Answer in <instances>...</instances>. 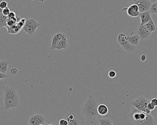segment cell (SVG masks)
Segmentation results:
<instances>
[{
    "label": "cell",
    "mask_w": 157,
    "mask_h": 125,
    "mask_svg": "<svg viewBox=\"0 0 157 125\" xmlns=\"http://www.w3.org/2000/svg\"><path fill=\"white\" fill-rule=\"evenodd\" d=\"M99 102L92 96H89L82 108V111L87 121L95 122L98 119L97 107Z\"/></svg>",
    "instance_id": "cell-1"
},
{
    "label": "cell",
    "mask_w": 157,
    "mask_h": 125,
    "mask_svg": "<svg viewBox=\"0 0 157 125\" xmlns=\"http://www.w3.org/2000/svg\"><path fill=\"white\" fill-rule=\"evenodd\" d=\"M128 117L135 125H155V120L151 114L139 111L134 107L128 114Z\"/></svg>",
    "instance_id": "cell-2"
},
{
    "label": "cell",
    "mask_w": 157,
    "mask_h": 125,
    "mask_svg": "<svg viewBox=\"0 0 157 125\" xmlns=\"http://www.w3.org/2000/svg\"><path fill=\"white\" fill-rule=\"evenodd\" d=\"M3 88L5 109L17 107L19 105L20 98L16 88L6 86H3Z\"/></svg>",
    "instance_id": "cell-3"
},
{
    "label": "cell",
    "mask_w": 157,
    "mask_h": 125,
    "mask_svg": "<svg viewBox=\"0 0 157 125\" xmlns=\"http://www.w3.org/2000/svg\"><path fill=\"white\" fill-rule=\"evenodd\" d=\"M68 45V41L67 35L58 32L53 36L52 40L51 49L59 51L67 48Z\"/></svg>",
    "instance_id": "cell-4"
},
{
    "label": "cell",
    "mask_w": 157,
    "mask_h": 125,
    "mask_svg": "<svg viewBox=\"0 0 157 125\" xmlns=\"http://www.w3.org/2000/svg\"><path fill=\"white\" fill-rule=\"evenodd\" d=\"M150 101L143 97H139L134 101L131 102V104L134 108L147 114H151V111H149L147 108V104Z\"/></svg>",
    "instance_id": "cell-5"
},
{
    "label": "cell",
    "mask_w": 157,
    "mask_h": 125,
    "mask_svg": "<svg viewBox=\"0 0 157 125\" xmlns=\"http://www.w3.org/2000/svg\"><path fill=\"white\" fill-rule=\"evenodd\" d=\"M117 41L119 45L126 52H133L136 50L135 46L131 45L127 41V36L124 33H120L117 36Z\"/></svg>",
    "instance_id": "cell-6"
},
{
    "label": "cell",
    "mask_w": 157,
    "mask_h": 125,
    "mask_svg": "<svg viewBox=\"0 0 157 125\" xmlns=\"http://www.w3.org/2000/svg\"><path fill=\"white\" fill-rule=\"evenodd\" d=\"M133 4L136 5L140 13H142L149 11L152 3L149 0H134Z\"/></svg>",
    "instance_id": "cell-7"
},
{
    "label": "cell",
    "mask_w": 157,
    "mask_h": 125,
    "mask_svg": "<svg viewBox=\"0 0 157 125\" xmlns=\"http://www.w3.org/2000/svg\"><path fill=\"white\" fill-rule=\"evenodd\" d=\"M45 121V118L42 115L39 114L34 115L29 119V125H44Z\"/></svg>",
    "instance_id": "cell-8"
},
{
    "label": "cell",
    "mask_w": 157,
    "mask_h": 125,
    "mask_svg": "<svg viewBox=\"0 0 157 125\" xmlns=\"http://www.w3.org/2000/svg\"><path fill=\"white\" fill-rule=\"evenodd\" d=\"M151 34V33L147 29L144 25L139 26L138 28L137 34L139 35L140 39L143 41L149 39Z\"/></svg>",
    "instance_id": "cell-9"
},
{
    "label": "cell",
    "mask_w": 157,
    "mask_h": 125,
    "mask_svg": "<svg viewBox=\"0 0 157 125\" xmlns=\"http://www.w3.org/2000/svg\"><path fill=\"white\" fill-rule=\"evenodd\" d=\"M128 15L133 18L138 17L140 12L138 6L136 4H132L128 8H126Z\"/></svg>",
    "instance_id": "cell-10"
},
{
    "label": "cell",
    "mask_w": 157,
    "mask_h": 125,
    "mask_svg": "<svg viewBox=\"0 0 157 125\" xmlns=\"http://www.w3.org/2000/svg\"><path fill=\"white\" fill-rule=\"evenodd\" d=\"M139 16L140 19V23L139 26L144 25L152 19L151 16L150 12L149 11L142 13H140Z\"/></svg>",
    "instance_id": "cell-11"
},
{
    "label": "cell",
    "mask_w": 157,
    "mask_h": 125,
    "mask_svg": "<svg viewBox=\"0 0 157 125\" xmlns=\"http://www.w3.org/2000/svg\"><path fill=\"white\" fill-rule=\"evenodd\" d=\"M134 32L130 34L129 36H127V41L130 44L135 46H138L139 42L140 40V37L138 34H136L132 36Z\"/></svg>",
    "instance_id": "cell-12"
},
{
    "label": "cell",
    "mask_w": 157,
    "mask_h": 125,
    "mask_svg": "<svg viewBox=\"0 0 157 125\" xmlns=\"http://www.w3.org/2000/svg\"><path fill=\"white\" fill-rule=\"evenodd\" d=\"M40 25L41 24L37 23L35 20L34 19H30L26 20L24 26L36 30L37 28H38Z\"/></svg>",
    "instance_id": "cell-13"
},
{
    "label": "cell",
    "mask_w": 157,
    "mask_h": 125,
    "mask_svg": "<svg viewBox=\"0 0 157 125\" xmlns=\"http://www.w3.org/2000/svg\"><path fill=\"white\" fill-rule=\"evenodd\" d=\"M108 108L104 104H100L97 107V112L99 115L104 116L106 115L108 112Z\"/></svg>",
    "instance_id": "cell-14"
},
{
    "label": "cell",
    "mask_w": 157,
    "mask_h": 125,
    "mask_svg": "<svg viewBox=\"0 0 157 125\" xmlns=\"http://www.w3.org/2000/svg\"><path fill=\"white\" fill-rule=\"evenodd\" d=\"M10 63V62L4 60L0 62V72L6 74L8 70V65Z\"/></svg>",
    "instance_id": "cell-15"
},
{
    "label": "cell",
    "mask_w": 157,
    "mask_h": 125,
    "mask_svg": "<svg viewBox=\"0 0 157 125\" xmlns=\"http://www.w3.org/2000/svg\"><path fill=\"white\" fill-rule=\"evenodd\" d=\"M144 25L147 29L151 33L156 30V27H155L154 22L152 20V19L151 20L148 22L144 24Z\"/></svg>",
    "instance_id": "cell-16"
},
{
    "label": "cell",
    "mask_w": 157,
    "mask_h": 125,
    "mask_svg": "<svg viewBox=\"0 0 157 125\" xmlns=\"http://www.w3.org/2000/svg\"><path fill=\"white\" fill-rule=\"evenodd\" d=\"M23 30L29 36H33L35 34L36 32V30L35 29L28 28L25 26H24Z\"/></svg>",
    "instance_id": "cell-17"
},
{
    "label": "cell",
    "mask_w": 157,
    "mask_h": 125,
    "mask_svg": "<svg viewBox=\"0 0 157 125\" xmlns=\"http://www.w3.org/2000/svg\"><path fill=\"white\" fill-rule=\"evenodd\" d=\"M100 125H114L113 123L109 119H98Z\"/></svg>",
    "instance_id": "cell-18"
},
{
    "label": "cell",
    "mask_w": 157,
    "mask_h": 125,
    "mask_svg": "<svg viewBox=\"0 0 157 125\" xmlns=\"http://www.w3.org/2000/svg\"><path fill=\"white\" fill-rule=\"evenodd\" d=\"M8 19V16H4L3 15H0V28L6 27Z\"/></svg>",
    "instance_id": "cell-19"
},
{
    "label": "cell",
    "mask_w": 157,
    "mask_h": 125,
    "mask_svg": "<svg viewBox=\"0 0 157 125\" xmlns=\"http://www.w3.org/2000/svg\"><path fill=\"white\" fill-rule=\"evenodd\" d=\"M149 11L151 14H157V2L151 4Z\"/></svg>",
    "instance_id": "cell-20"
},
{
    "label": "cell",
    "mask_w": 157,
    "mask_h": 125,
    "mask_svg": "<svg viewBox=\"0 0 157 125\" xmlns=\"http://www.w3.org/2000/svg\"><path fill=\"white\" fill-rule=\"evenodd\" d=\"M76 118V117L74 115H73V114H69V115L67 117V121H68V123L73 122V121L75 120Z\"/></svg>",
    "instance_id": "cell-21"
},
{
    "label": "cell",
    "mask_w": 157,
    "mask_h": 125,
    "mask_svg": "<svg viewBox=\"0 0 157 125\" xmlns=\"http://www.w3.org/2000/svg\"><path fill=\"white\" fill-rule=\"evenodd\" d=\"M10 10L8 7L2 9V14L4 16H8L10 12Z\"/></svg>",
    "instance_id": "cell-22"
},
{
    "label": "cell",
    "mask_w": 157,
    "mask_h": 125,
    "mask_svg": "<svg viewBox=\"0 0 157 125\" xmlns=\"http://www.w3.org/2000/svg\"><path fill=\"white\" fill-rule=\"evenodd\" d=\"M116 73L113 70H111L108 73V76L111 78H114L116 76Z\"/></svg>",
    "instance_id": "cell-23"
},
{
    "label": "cell",
    "mask_w": 157,
    "mask_h": 125,
    "mask_svg": "<svg viewBox=\"0 0 157 125\" xmlns=\"http://www.w3.org/2000/svg\"><path fill=\"white\" fill-rule=\"evenodd\" d=\"M8 3H7V2L4 1H3V2H2L1 3H0V8L2 9H3L7 8V7H8Z\"/></svg>",
    "instance_id": "cell-24"
},
{
    "label": "cell",
    "mask_w": 157,
    "mask_h": 125,
    "mask_svg": "<svg viewBox=\"0 0 157 125\" xmlns=\"http://www.w3.org/2000/svg\"><path fill=\"white\" fill-rule=\"evenodd\" d=\"M147 108L148 109L149 111H153L155 108V106L153 105L152 104H151L150 102L148 103L147 104Z\"/></svg>",
    "instance_id": "cell-25"
},
{
    "label": "cell",
    "mask_w": 157,
    "mask_h": 125,
    "mask_svg": "<svg viewBox=\"0 0 157 125\" xmlns=\"http://www.w3.org/2000/svg\"><path fill=\"white\" fill-rule=\"evenodd\" d=\"M18 70L16 67H13L11 69L10 73L13 75H15L18 73Z\"/></svg>",
    "instance_id": "cell-26"
},
{
    "label": "cell",
    "mask_w": 157,
    "mask_h": 125,
    "mask_svg": "<svg viewBox=\"0 0 157 125\" xmlns=\"http://www.w3.org/2000/svg\"><path fill=\"white\" fill-rule=\"evenodd\" d=\"M59 125H68V122L66 120L62 119L59 120Z\"/></svg>",
    "instance_id": "cell-27"
},
{
    "label": "cell",
    "mask_w": 157,
    "mask_h": 125,
    "mask_svg": "<svg viewBox=\"0 0 157 125\" xmlns=\"http://www.w3.org/2000/svg\"><path fill=\"white\" fill-rule=\"evenodd\" d=\"M79 121L78 120L77 118V117L75 119V120L73 122H71V123H68V125H80Z\"/></svg>",
    "instance_id": "cell-28"
},
{
    "label": "cell",
    "mask_w": 157,
    "mask_h": 125,
    "mask_svg": "<svg viewBox=\"0 0 157 125\" xmlns=\"http://www.w3.org/2000/svg\"><path fill=\"white\" fill-rule=\"evenodd\" d=\"M80 125H94V122L87 121V122H82Z\"/></svg>",
    "instance_id": "cell-29"
},
{
    "label": "cell",
    "mask_w": 157,
    "mask_h": 125,
    "mask_svg": "<svg viewBox=\"0 0 157 125\" xmlns=\"http://www.w3.org/2000/svg\"><path fill=\"white\" fill-rule=\"evenodd\" d=\"M151 103L155 107L157 106V99L156 98H153L151 100Z\"/></svg>",
    "instance_id": "cell-30"
},
{
    "label": "cell",
    "mask_w": 157,
    "mask_h": 125,
    "mask_svg": "<svg viewBox=\"0 0 157 125\" xmlns=\"http://www.w3.org/2000/svg\"><path fill=\"white\" fill-rule=\"evenodd\" d=\"M16 14H15V13L14 12H10V14L8 15V18H15V17H16Z\"/></svg>",
    "instance_id": "cell-31"
},
{
    "label": "cell",
    "mask_w": 157,
    "mask_h": 125,
    "mask_svg": "<svg viewBox=\"0 0 157 125\" xmlns=\"http://www.w3.org/2000/svg\"><path fill=\"white\" fill-rule=\"evenodd\" d=\"M8 77V76L6 74L0 72V79H3L4 78H7Z\"/></svg>",
    "instance_id": "cell-32"
},
{
    "label": "cell",
    "mask_w": 157,
    "mask_h": 125,
    "mask_svg": "<svg viewBox=\"0 0 157 125\" xmlns=\"http://www.w3.org/2000/svg\"><path fill=\"white\" fill-rule=\"evenodd\" d=\"M146 59H147V56L145 55H142L140 57V60L142 62H145L146 61Z\"/></svg>",
    "instance_id": "cell-33"
},
{
    "label": "cell",
    "mask_w": 157,
    "mask_h": 125,
    "mask_svg": "<svg viewBox=\"0 0 157 125\" xmlns=\"http://www.w3.org/2000/svg\"><path fill=\"white\" fill-rule=\"evenodd\" d=\"M149 1L151 2V3H153L157 2V0H149Z\"/></svg>",
    "instance_id": "cell-34"
},
{
    "label": "cell",
    "mask_w": 157,
    "mask_h": 125,
    "mask_svg": "<svg viewBox=\"0 0 157 125\" xmlns=\"http://www.w3.org/2000/svg\"><path fill=\"white\" fill-rule=\"evenodd\" d=\"M3 15L2 14V9L0 8V15Z\"/></svg>",
    "instance_id": "cell-35"
},
{
    "label": "cell",
    "mask_w": 157,
    "mask_h": 125,
    "mask_svg": "<svg viewBox=\"0 0 157 125\" xmlns=\"http://www.w3.org/2000/svg\"><path fill=\"white\" fill-rule=\"evenodd\" d=\"M3 1V0H0V3H1V2Z\"/></svg>",
    "instance_id": "cell-36"
},
{
    "label": "cell",
    "mask_w": 157,
    "mask_h": 125,
    "mask_svg": "<svg viewBox=\"0 0 157 125\" xmlns=\"http://www.w3.org/2000/svg\"><path fill=\"white\" fill-rule=\"evenodd\" d=\"M54 125V124H49V125Z\"/></svg>",
    "instance_id": "cell-37"
},
{
    "label": "cell",
    "mask_w": 157,
    "mask_h": 125,
    "mask_svg": "<svg viewBox=\"0 0 157 125\" xmlns=\"http://www.w3.org/2000/svg\"><path fill=\"white\" fill-rule=\"evenodd\" d=\"M43 125V124H42V125Z\"/></svg>",
    "instance_id": "cell-38"
}]
</instances>
